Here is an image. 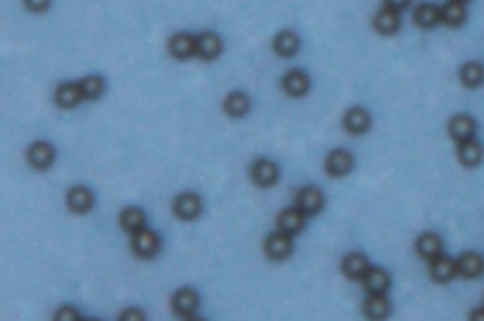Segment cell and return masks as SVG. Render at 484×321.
<instances>
[{"label":"cell","mask_w":484,"mask_h":321,"mask_svg":"<svg viewBox=\"0 0 484 321\" xmlns=\"http://www.w3.org/2000/svg\"><path fill=\"white\" fill-rule=\"evenodd\" d=\"M83 321H99V320H83Z\"/></svg>","instance_id":"8d00e7d4"},{"label":"cell","mask_w":484,"mask_h":321,"mask_svg":"<svg viewBox=\"0 0 484 321\" xmlns=\"http://www.w3.org/2000/svg\"><path fill=\"white\" fill-rule=\"evenodd\" d=\"M53 321H83L80 318V312L72 307H63L55 312Z\"/></svg>","instance_id":"1f68e13d"},{"label":"cell","mask_w":484,"mask_h":321,"mask_svg":"<svg viewBox=\"0 0 484 321\" xmlns=\"http://www.w3.org/2000/svg\"><path fill=\"white\" fill-rule=\"evenodd\" d=\"M27 159L34 168L38 170H44V168L52 167L53 160H55V149L52 144L48 142H34L27 152Z\"/></svg>","instance_id":"9c48e42d"},{"label":"cell","mask_w":484,"mask_h":321,"mask_svg":"<svg viewBox=\"0 0 484 321\" xmlns=\"http://www.w3.org/2000/svg\"><path fill=\"white\" fill-rule=\"evenodd\" d=\"M80 89L83 99L88 101H95L99 96L103 95L104 91V80L101 76H88L80 81Z\"/></svg>","instance_id":"4dcf8cb0"},{"label":"cell","mask_w":484,"mask_h":321,"mask_svg":"<svg viewBox=\"0 0 484 321\" xmlns=\"http://www.w3.org/2000/svg\"><path fill=\"white\" fill-rule=\"evenodd\" d=\"M354 159L350 152L346 149H333L330 155H327V160H325V168L331 176L335 178H341V176H346L350 170H352Z\"/></svg>","instance_id":"8fae6325"},{"label":"cell","mask_w":484,"mask_h":321,"mask_svg":"<svg viewBox=\"0 0 484 321\" xmlns=\"http://www.w3.org/2000/svg\"><path fill=\"white\" fill-rule=\"evenodd\" d=\"M470 321H484V308H477V310H473L470 315Z\"/></svg>","instance_id":"e575fe53"},{"label":"cell","mask_w":484,"mask_h":321,"mask_svg":"<svg viewBox=\"0 0 484 321\" xmlns=\"http://www.w3.org/2000/svg\"><path fill=\"white\" fill-rule=\"evenodd\" d=\"M185 321H205V320H201V318H188Z\"/></svg>","instance_id":"d590c367"},{"label":"cell","mask_w":484,"mask_h":321,"mask_svg":"<svg viewBox=\"0 0 484 321\" xmlns=\"http://www.w3.org/2000/svg\"><path fill=\"white\" fill-rule=\"evenodd\" d=\"M430 274H432V278L437 284H447V282H450L458 274V261H454V259H450L447 256H441L439 259L432 261Z\"/></svg>","instance_id":"2e32d148"},{"label":"cell","mask_w":484,"mask_h":321,"mask_svg":"<svg viewBox=\"0 0 484 321\" xmlns=\"http://www.w3.org/2000/svg\"><path fill=\"white\" fill-rule=\"evenodd\" d=\"M483 146H481V142H477L475 138L470 140V142H463V144H460V147H458V159H460L462 165H465V167L470 168L477 167L478 163L483 160Z\"/></svg>","instance_id":"cb8c5ba5"},{"label":"cell","mask_w":484,"mask_h":321,"mask_svg":"<svg viewBox=\"0 0 484 321\" xmlns=\"http://www.w3.org/2000/svg\"><path fill=\"white\" fill-rule=\"evenodd\" d=\"M223 108H225V112H228L231 117H242L248 114L250 110V99L244 93H231V95L225 99V104H223Z\"/></svg>","instance_id":"83f0119b"},{"label":"cell","mask_w":484,"mask_h":321,"mask_svg":"<svg viewBox=\"0 0 484 321\" xmlns=\"http://www.w3.org/2000/svg\"><path fill=\"white\" fill-rule=\"evenodd\" d=\"M441 19L450 27L462 25L463 19H465V4L463 2H448V4H445V8L441 10Z\"/></svg>","instance_id":"f546056e"},{"label":"cell","mask_w":484,"mask_h":321,"mask_svg":"<svg viewBox=\"0 0 484 321\" xmlns=\"http://www.w3.org/2000/svg\"><path fill=\"white\" fill-rule=\"evenodd\" d=\"M475 131H477V123H475V119H473L471 116H467V114L454 116L452 119H450V123H448V132H450V136H452L456 142H460V144L473 140Z\"/></svg>","instance_id":"8992f818"},{"label":"cell","mask_w":484,"mask_h":321,"mask_svg":"<svg viewBox=\"0 0 484 321\" xmlns=\"http://www.w3.org/2000/svg\"><path fill=\"white\" fill-rule=\"evenodd\" d=\"M66 205L74 214H85L93 206V195H91V191L88 187L78 185V187H72L66 193Z\"/></svg>","instance_id":"e0dca14e"},{"label":"cell","mask_w":484,"mask_h":321,"mask_svg":"<svg viewBox=\"0 0 484 321\" xmlns=\"http://www.w3.org/2000/svg\"><path fill=\"white\" fill-rule=\"evenodd\" d=\"M484 272V257L475 251H467L458 259V274L463 278H477Z\"/></svg>","instance_id":"ffe728a7"},{"label":"cell","mask_w":484,"mask_h":321,"mask_svg":"<svg viewBox=\"0 0 484 321\" xmlns=\"http://www.w3.org/2000/svg\"><path fill=\"white\" fill-rule=\"evenodd\" d=\"M48 6H50V2H27V8H29V10H37V12L48 10Z\"/></svg>","instance_id":"836d02e7"},{"label":"cell","mask_w":484,"mask_h":321,"mask_svg":"<svg viewBox=\"0 0 484 321\" xmlns=\"http://www.w3.org/2000/svg\"><path fill=\"white\" fill-rule=\"evenodd\" d=\"M81 99L83 95H81L80 83H63L55 91V103L61 108H74Z\"/></svg>","instance_id":"603a6c76"},{"label":"cell","mask_w":484,"mask_h":321,"mask_svg":"<svg viewBox=\"0 0 484 321\" xmlns=\"http://www.w3.org/2000/svg\"><path fill=\"white\" fill-rule=\"evenodd\" d=\"M221 44L220 37H216L212 32H203L197 37V55L205 61H212L221 53Z\"/></svg>","instance_id":"44dd1931"},{"label":"cell","mask_w":484,"mask_h":321,"mask_svg":"<svg viewBox=\"0 0 484 321\" xmlns=\"http://www.w3.org/2000/svg\"><path fill=\"white\" fill-rule=\"evenodd\" d=\"M341 269H343V272H345L346 276L352 278V280H363V276L369 272L371 267H369V261H367V257L363 256V253L352 251V253H348V256L343 259Z\"/></svg>","instance_id":"9a60e30c"},{"label":"cell","mask_w":484,"mask_h":321,"mask_svg":"<svg viewBox=\"0 0 484 321\" xmlns=\"http://www.w3.org/2000/svg\"><path fill=\"white\" fill-rule=\"evenodd\" d=\"M299 50V37L292 30H284L279 37L274 38V52L280 57H292Z\"/></svg>","instance_id":"484cf974"},{"label":"cell","mask_w":484,"mask_h":321,"mask_svg":"<svg viewBox=\"0 0 484 321\" xmlns=\"http://www.w3.org/2000/svg\"><path fill=\"white\" fill-rule=\"evenodd\" d=\"M119 321H146V315L140 308H127L123 314L119 315Z\"/></svg>","instance_id":"d6a6232c"},{"label":"cell","mask_w":484,"mask_h":321,"mask_svg":"<svg viewBox=\"0 0 484 321\" xmlns=\"http://www.w3.org/2000/svg\"><path fill=\"white\" fill-rule=\"evenodd\" d=\"M374 29L381 34H394L399 29V12L394 8L384 6L374 17Z\"/></svg>","instance_id":"7402d4cb"},{"label":"cell","mask_w":484,"mask_h":321,"mask_svg":"<svg viewBox=\"0 0 484 321\" xmlns=\"http://www.w3.org/2000/svg\"><path fill=\"white\" fill-rule=\"evenodd\" d=\"M416 251L422 259L432 263L443 256V240L435 233L420 234L419 240H416Z\"/></svg>","instance_id":"30bf717a"},{"label":"cell","mask_w":484,"mask_h":321,"mask_svg":"<svg viewBox=\"0 0 484 321\" xmlns=\"http://www.w3.org/2000/svg\"><path fill=\"white\" fill-rule=\"evenodd\" d=\"M323 198L322 189L318 187H305L297 193V198H295V208H299L305 216H312V214L320 212L323 208Z\"/></svg>","instance_id":"5b68a950"},{"label":"cell","mask_w":484,"mask_h":321,"mask_svg":"<svg viewBox=\"0 0 484 321\" xmlns=\"http://www.w3.org/2000/svg\"><path fill=\"white\" fill-rule=\"evenodd\" d=\"M159 246H161L159 236L154 231H150V229H142L139 233L132 234V251L139 257H142V259L154 257L159 251Z\"/></svg>","instance_id":"7a4b0ae2"},{"label":"cell","mask_w":484,"mask_h":321,"mask_svg":"<svg viewBox=\"0 0 484 321\" xmlns=\"http://www.w3.org/2000/svg\"><path fill=\"white\" fill-rule=\"evenodd\" d=\"M172 210L183 221H191V219L199 218V214L203 210V203H201V197L195 193H182L180 197L174 198Z\"/></svg>","instance_id":"277c9868"},{"label":"cell","mask_w":484,"mask_h":321,"mask_svg":"<svg viewBox=\"0 0 484 321\" xmlns=\"http://www.w3.org/2000/svg\"><path fill=\"white\" fill-rule=\"evenodd\" d=\"M119 221H121V227H123L127 233H139L144 229L146 225V214L142 212L140 208H134V206H129L125 208L121 216H119Z\"/></svg>","instance_id":"d4e9b609"},{"label":"cell","mask_w":484,"mask_h":321,"mask_svg":"<svg viewBox=\"0 0 484 321\" xmlns=\"http://www.w3.org/2000/svg\"><path fill=\"white\" fill-rule=\"evenodd\" d=\"M343 123H345V129L350 132V134H363V132L369 131V127H371V116H369L367 110L352 108L345 114Z\"/></svg>","instance_id":"ac0fdd59"},{"label":"cell","mask_w":484,"mask_h":321,"mask_svg":"<svg viewBox=\"0 0 484 321\" xmlns=\"http://www.w3.org/2000/svg\"><path fill=\"white\" fill-rule=\"evenodd\" d=\"M460 80L465 87H478L484 81V68L478 63H467L460 70Z\"/></svg>","instance_id":"f1b7e54d"},{"label":"cell","mask_w":484,"mask_h":321,"mask_svg":"<svg viewBox=\"0 0 484 321\" xmlns=\"http://www.w3.org/2000/svg\"><path fill=\"white\" fill-rule=\"evenodd\" d=\"M169 52L177 59H190L197 53V38L191 34H174L169 42Z\"/></svg>","instance_id":"5bb4252c"},{"label":"cell","mask_w":484,"mask_h":321,"mask_svg":"<svg viewBox=\"0 0 484 321\" xmlns=\"http://www.w3.org/2000/svg\"><path fill=\"white\" fill-rule=\"evenodd\" d=\"M390 284H392V278L384 269H369L365 276H363V287L367 289L369 295H384V293L390 289Z\"/></svg>","instance_id":"4fadbf2b"},{"label":"cell","mask_w":484,"mask_h":321,"mask_svg":"<svg viewBox=\"0 0 484 321\" xmlns=\"http://www.w3.org/2000/svg\"><path fill=\"white\" fill-rule=\"evenodd\" d=\"M414 21H416V25H420V27H424V29H432L437 23L443 21V19H441V10L439 8L432 6V4H422V6L416 8V12H414Z\"/></svg>","instance_id":"4316f807"},{"label":"cell","mask_w":484,"mask_h":321,"mask_svg":"<svg viewBox=\"0 0 484 321\" xmlns=\"http://www.w3.org/2000/svg\"><path fill=\"white\" fill-rule=\"evenodd\" d=\"M172 310L174 314H178L180 318H193V314L197 312L199 308V295L197 291H193L190 287H183L178 289L172 297Z\"/></svg>","instance_id":"3957f363"},{"label":"cell","mask_w":484,"mask_h":321,"mask_svg":"<svg viewBox=\"0 0 484 321\" xmlns=\"http://www.w3.org/2000/svg\"><path fill=\"white\" fill-rule=\"evenodd\" d=\"M284 91L290 96H303L310 87V80L303 70H290L282 80Z\"/></svg>","instance_id":"d6986e66"},{"label":"cell","mask_w":484,"mask_h":321,"mask_svg":"<svg viewBox=\"0 0 484 321\" xmlns=\"http://www.w3.org/2000/svg\"><path fill=\"white\" fill-rule=\"evenodd\" d=\"M305 218L307 216L299 208H288L284 212H280L279 216V221H276L279 231L290 234V236L299 234L303 231V227H305Z\"/></svg>","instance_id":"7c38bea8"},{"label":"cell","mask_w":484,"mask_h":321,"mask_svg":"<svg viewBox=\"0 0 484 321\" xmlns=\"http://www.w3.org/2000/svg\"><path fill=\"white\" fill-rule=\"evenodd\" d=\"M252 180L259 185V187H269L272 183H276L279 180V167L269 159H257L254 165H252Z\"/></svg>","instance_id":"52a82bcc"},{"label":"cell","mask_w":484,"mask_h":321,"mask_svg":"<svg viewBox=\"0 0 484 321\" xmlns=\"http://www.w3.org/2000/svg\"><path fill=\"white\" fill-rule=\"evenodd\" d=\"M294 251V240L286 233H272L265 240V253L272 261H284Z\"/></svg>","instance_id":"6da1fadb"},{"label":"cell","mask_w":484,"mask_h":321,"mask_svg":"<svg viewBox=\"0 0 484 321\" xmlns=\"http://www.w3.org/2000/svg\"><path fill=\"white\" fill-rule=\"evenodd\" d=\"M392 312V304L386 295H369L363 302V314L371 321H384Z\"/></svg>","instance_id":"ba28073f"}]
</instances>
